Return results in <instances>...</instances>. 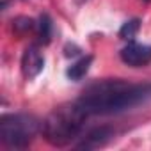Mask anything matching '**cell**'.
<instances>
[{
    "label": "cell",
    "mask_w": 151,
    "mask_h": 151,
    "mask_svg": "<svg viewBox=\"0 0 151 151\" xmlns=\"http://www.w3.org/2000/svg\"><path fill=\"white\" fill-rule=\"evenodd\" d=\"M86 117L87 116L75 103L71 107H62V109L55 110L43 123L45 139L53 146H66V144L73 142L75 139H78V135L84 128Z\"/></svg>",
    "instance_id": "obj_2"
},
{
    "label": "cell",
    "mask_w": 151,
    "mask_h": 151,
    "mask_svg": "<svg viewBox=\"0 0 151 151\" xmlns=\"http://www.w3.org/2000/svg\"><path fill=\"white\" fill-rule=\"evenodd\" d=\"M91 64H93V55H84V57H80L78 60H75L71 66H68L66 77H68L69 80H73V82H80L86 75H87Z\"/></svg>",
    "instance_id": "obj_7"
},
{
    "label": "cell",
    "mask_w": 151,
    "mask_h": 151,
    "mask_svg": "<svg viewBox=\"0 0 151 151\" xmlns=\"http://www.w3.org/2000/svg\"><path fill=\"white\" fill-rule=\"evenodd\" d=\"M139 29H140V20L139 18H132V20L124 22L123 27L119 29V37L124 39V41H132L137 36Z\"/></svg>",
    "instance_id": "obj_8"
},
{
    "label": "cell",
    "mask_w": 151,
    "mask_h": 151,
    "mask_svg": "<svg viewBox=\"0 0 151 151\" xmlns=\"http://www.w3.org/2000/svg\"><path fill=\"white\" fill-rule=\"evenodd\" d=\"M45 68V55L37 45H30L25 48L22 55V73L27 80H34Z\"/></svg>",
    "instance_id": "obj_5"
},
{
    "label": "cell",
    "mask_w": 151,
    "mask_h": 151,
    "mask_svg": "<svg viewBox=\"0 0 151 151\" xmlns=\"http://www.w3.org/2000/svg\"><path fill=\"white\" fill-rule=\"evenodd\" d=\"M39 130H43V124L30 114H6L0 119V140L11 149L27 147Z\"/></svg>",
    "instance_id": "obj_3"
},
{
    "label": "cell",
    "mask_w": 151,
    "mask_h": 151,
    "mask_svg": "<svg viewBox=\"0 0 151 151\" xmlns=\"http://www.w3.org/2000/svg\"><path fill=\"white\" fill-rule=\"evenodd\" d=\"M119 57L130 68H142L151 62V46L135 43V41H128V45L121 48Z\"/></svg>",
    "instance_id": "obj_4"
},
{
    "label": "cell",
    "mask_w": 151,
    "mask_h": 151,
    "mask_svg": "<svg viewBox=\"0 0 151 151\" xmlns=\"http://www.w3.org/2000/svg\"><path fill=\"white\" fill-rule=\"evenodd\" d=\"M37 37L43 41V43H48L50 37H52V20L48 14H43L37 22Z\"/></svg>",
    "instance_id": "obj_9"
},
{
    "label": "cell",
    "mask_w": 151,
    "mask_h": 151,
    "mask_svg": "<svg viewBox=\"0 0 151 151\" xmlns=\"http://www.w3.org/2000/svg\"><path fill=\"white\" fill-rule=\"evenodd\" d=\"M149 94L146 86L128 84L124 80H101L89 86L75 101L86 116H109L130 110L142 103Z\"/></svg>",
    "instance_id": "obj_1"
},
{
    "label": "cell",
    "mask_w": 151,
    "mask_h": 151,
    "mask_svg": "<svg viewBox=\"0 0 151 151\" xmlns=\"http://www.w3.org/2000/svg\"><path fill=\"white\" fill-rule=\"evenodd\" d=\"M112 137V130L107 128V126H101V128H94L91 132H87L82 139V142H78V147H86V149H94V147H100L103 144H107Z\"/></svg>",
    "instance_id": "obj_6"
}]
</instances>
